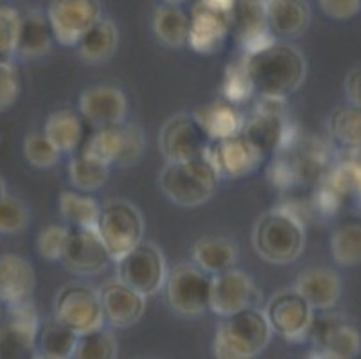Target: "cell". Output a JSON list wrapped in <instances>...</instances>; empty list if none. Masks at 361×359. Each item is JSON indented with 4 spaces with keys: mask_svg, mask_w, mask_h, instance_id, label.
Here are the masks:
<instances>
[{
    "mask_svg": "<svg viewBox=\"0 0 361 359\" xmlns=\"http://www.w3.org/2000/svg\"><path fill=\"white\" fill-rule=\"evenodd\" d=\"M195 114L207 130L211 140L234 137V135L241 133L245 128V118H243L241 111L228 101H214L211 104L200 107Z\"/></svg>",
    "mask_w": 361,
    "mask_h": 359,
    "instance_id": "30",
    "label": "cell"
},
{
    "mask_svg": "<svg viewBox=\"0 0 361 359\" xmlns=\"http://www.w3.org/2000/svg\"><path fill=\"white\" fill-rule=\"evenodd\" d=\"M238 259L239 248L231 237L203 236L192 246V262L212 276L235 268Z\"/></svg>",
    "mask_w": 361,
    "mask_h": 359,
    "instance_id": "27",
    "label": "cell"
},
{
    "mask_svg": "<svg viewBox=\"0 0 361 359\" xmlns=\"http://www.w3.org/2000/svg\"><path fill=\"white\" fill-rule=\"evenodd\" d=\"M187 0H164V4H171V6H182L185 4Z\"/></svg>",
    "mask_w": 361,
    "mask_h": 359,
    "instance_id": "48",
    "label": "cell"
},
{
    "mask_svg": "<svg viewBox=\"0 0 361 359\" xmlns=\"http://www.w3.org/2000/svg\"><path fill=\"white\" fill-rule=\"evenodd\" d=\"M0 304H2V302H0Z\"/></svg>",
    "mask_w": 361,
    "mask_h": 359,
    "instance_id": "52",
    "label": "cell"
},
{
    "mask_svg": "<svg viewBox=\"0 0 361 359\" xmlns=\"http://www.w3.org/2000/svg\"><path fill=\"white\" fill-rule=\"evenodd\" d=\"M29 221H31V214L20 197L6 194L0 200V233L13 236L24 232Z\"/></svg>",
    "mask_w": 361,
    "mask_h": 359,
    "instance_id": "39",
    "label": "cell"
},
{
    "mask_svg": "<svg viewBox=\"0 0 361 359\" xmlns=\"http://www.w3.org/2000/svg\"><path fill=\"white\" fill-rule=\"evenodd\" d=\"M221 90L228 103H243V101L250 99L255 94L252 81L246 75L243 59H238V61L226 67L225 75H223Z\"/></svg>",
    "mask_w": 361,
    "mask_h": 359,
    "instance_id": "41",
    "label": "cell"
},
{
    "mask_svg": "<svg viewBox=\"0 0 361 359\" xmlns=\"http://www.w3.org/2000/svg\"><path fill=\"white\" fill-rule=\"evenodd\" d=\"M211 142L195 111H182L169 117L159 133V150L166 162H185L205 157Z\"/></svg>",
    "mask_w": 361,
    "mask_h": 359,
    "instance_id": "10",
    "label": "cell"
},
{
    "mask_svg": "<svg viewBox=\"0 0 361 359\" xmlns=\"http://www.w3.org/2000/svg\"><path fill=\"white\" fill-rule=\"evenodd\" d=\"M198 2L205 8H211L219 13H232L235 4V0H198Z\"/></svg>",
    "mask_w": 361,
    "mask_h": 359,
    "instance_id": "46",
    "label": "cell"
},
{
    "mask_svg": "<svg viewBox=\"0 0 361 359\" xmlns=\"http://www.w3.org/2000/svg\"><path fill=\"white\" fill-rule=\"evenodd\" d=\"M139 359H151V358H139Z\"/></svg>",
    "mask_w": 361,
    "mask_h": 359,
    "instance_id": "51",
    "label": "cell"
},
{
    "mask_svg": "<svg viewBox=\"0 0 361 359\" xmlns=\"http://www.w3.org/2000/svg\"><path fill=\"white\" fill-rule=\"evenodd\" d=\"M80 334L60 324L56 318L45 322L38 332V354L49 359H72Z\"/></svg>",
    "mask_w": 361,
    "mask_h": 359,
    "instance_id": "35",
    "label": "cell"
},
{
    "mask_svg": "<svg viewBox=\"0 0 361 359\" xmlns=\"http://www.w3.org/2000/svg\"><path fill=\"white\" fill-rule=\"evenodd\" d=\"M221 176L207 157L185 162H166L159 174L160 190L178 207L195 209L214 196Z\"/></svg>",
    "mask_w": 361,
    "mask_h": 359,
    "instance_id": "4",
    "label": "cell"
},
{
    "mask_svg": "<svg viewBox=\"0 0 361 359\" xmlns=\"http://www.w3.org/2000/svg\"><path fill=\"white\" fill-rule=\"evenodd\" d=\"M54 35L49 24L47 13L42 9H29L22 15L16 54L22 59H38L52 51Z\"/></svg>",
    "mask_w": 361,
    "mask_h": 359,
    "instance_id": "26",
    "label": "cell"
},
{
    "mask_svg": "<svg viewBox=\"0 0 361 359\" xmlns=\"http://www.w3.org/2000/svg\"><path fill=\"white\" fill-rule=\"evenodd\" d=\"M119 47V29L111 18H103L97 22L75 45V52L81 61L87 65L106 63Z\"/></svg>",
    "mask_w": 361,
    "mask_h": 359,
    "instance_id": "29",
    "label": "cell"
},
{
    "mask_svg": "<svg viewBox=\"0 0 361 359\" xmlns=\"http://www.w3.org/2000/svg\"><path fill=\"white\" fill-rule=\"evenodd\" d=\"M85 153L106 166L128 167L140 160L146 150V137L135 124L97 128L81 146Z\"/></svg>",
    "mask_w": 361,
    "mask_h": 359,
    "instance_id": "8",
    "label": "cell"
},
{
    "mask_svg": "<svg viewBox=\"0 0 361 359\" xmlns=\"http://www.w3.org/2000/svg\"><path fill=\"white\" fill-rule=\"evenodd\" d=\"M110 262L114 261L96 230H71L67 248L61 255V264L65 269L78 276H94L103 273Z\"/></svg>",
    "mask_w": 361,
    "mask_h": 359,
    "instance_id": "15",
    "label": "cell"
},
{
    "mask_svg": "<svg viewBox=\"0 0 361 359\" xmlns=\"http://www.w3.org/2000/svg\"><path fill=\"white\" fill-rule=\"evenodd\" d=\"M116 275L144 296H153L166 286L169 268L162 250L153 241L144 239L123 259L116 261Z\"/></svg>",
    "mask_w": 361,
    "mask_h": 359,
    "instance_id": "9",
    "label": "cell"
},
{
    "mask_svg": "<svg viewBox=\"0 0 361 359\" xmlns=\"http://www.w3.org/2000/svg\"><path fill=\"white\" fill-rule=\"evenodd\" d=\"M96 232L116 262L144 241L146 223L142 212L131 202L110 200L101 207Z\"/></svg>",
    "mask_w": 361,
    "mask_h": 359,
    "instance_id": "6",
    "label": "cell"
},
{
    "mask_svg": "<svg viewBox=\"0 0 361 359\" xmlns=\"http://www.w3.org/2000/svg\"><path fill=\"white\" fill-rule=\"evenodd\" d=\"M264 315L274 334L281 336L282 340L298 343L310 338L314 309L295 288L281 289L271 295L264 308Z\"/></svg>",
    "mask_w": 361,
    "mask_h": 359,
    "instance_id": "11",
    "label": "cell"
},
{
    "mask_svg": "<svg viewBox=\"0 0 361 359\" xmlns=\"http://www.w3.org/2000/svg\"><path fill=\"white\" fill-rule=\"evenodd\" d=\"M343 94L347 103L361 108V65L350 68L343 79Z\"/></svg>",
    "mask_w": 361,
    "mask_h": 359,
    "instance_id": "45",
    "label": "cell"
},
{
    "mask_svg": "<svg viewBox=\"0 0 361 359\" xmlns=\"http://www.w3.org/2000/svg\"><path fill=\"white\" fill-rule=\"evenodd\" d=\"M333 261L341 268L361 264V223H341L333 230L329 239Z\"/></svg>",
    "mask_w": 361,
    "mask_h": 359,
    "instance_id": "36",
    "label": "cell"
},
{
    "mask_svg": "<svg viewBox=\"0 0 361 359\" xmlns=\"http://www.w3.org/2000/svg\"><path fill=\"white\" fill-rule=\"evenodd\" d=\"M104 322L116 329H130L139 324L146 312L147 296L124 284L119 279H110L99 286Z\"/></svg>",
    "mask_w": 361,
    "mask_h": 359,
    "instance_id": "16",
    "label": "cell"
},
{
    "mask_svg": "<svg viewBox=\"0 0 361 359\" xmlns=\"http://www.w3.org/2000/svg\"><path fill=\"white\" fill-rule=\"evenodd\" d=\"M322 13L333 20H350L361 11V0H318Z\"/></svg>",
    "mask_w": 361,
    "mask_h": 359,
    "instance_id": "44",
    "label": "cell"
},
{
    "mask_svg": "<svg viewBox=\"0 0 361 359\" xmlns=\"http://www.w3.org/2000/svg\"><path fill=\"white\" fill-rule=\"evenodd\" d=\"M187 45L198 54H214L225 44L232 28L231 13H219L196 2L191 9Z\"/></svg>",
    "mask_w": 361,
    "mask_h": 359,
    "instance_id": "20",
    "label": "cell"
},
{
    "mask_svg": "<svg viewBox=\"0 0 361 359\" xmlns=\"http://www.w3.org/2000/svg\"><path fill=\"white\" fill-rule=\"evenodd\" d=\"M63 221L72 229L96 230L101 216V207L96 197L81 190H63L58 200Z\"/></svg>",
    "mask_w": 361,
    "mask_h": 359,
    "instance_id": "33",
    "label": "cell"
},
{
    "mask_svg": "<svg viewBox=\"0 0 361 359\" xmlns=\"http://www.w3.org/2000/svg\"><path fill=\"white\" fill-rule=\"evenodd\" d=\"M205 157L221 178L246 176L257 169L266 158L243 131L234 137L212 140Z\"/></svg>",
    "mask_w": 361,
    "mask_h": 359,
    "instance_id": "14",
    "label": "cell"
},
{
    "mask_svg": "<svg viewBox=\"0 0 361 359\" xmlns=\"http://www.w3.org/2000/svg\"><path fill=\"white\" fill-rule=\"evenodd\" d=\"M271 336L264 309L250 305L223 318L216 329L212 354L216 359H255L270 345Z\"/></svg>",
    "mask_w": 361,
    "mask_h": 359,
    "instance_id": "3",
    "label": "cell"
},
{
    "mask_svg": "<svg viewBox=\"0 0 361 359\" xmlns=\"http://www.w3.org/2000/svg\"><path fill=\"white\" fill-rule=\"evenodd\" d=\"M212 279L195 262H178L169 269L164 293L169 309L182 318H198L211 311Z\"/></svg>",
    "mask_w": 361,
    "mask_h": 359,
    "instance_id": "5",
    "label": "cell"
},
{
    "mask_svg": "<svg viewBox=\"0 0 361 359\" xmlns=\"http://www.w3.org/2000/svg\"><path fill=\"white\" fill-rule=\"evenodd\" d=\"M24 157L36 169H51L60 162L61 153L45 137L44 131H32L24 140Z\"/></svg>",
    "mask_w": 361,
    "mask_h": 359,
    "instance_id": "38",
    "label": "cell"
},
{
    "mask_svg": "<svg viewBox=\"0 0 361 359\" xmlns=\"http://www.w3.org/2000/svg\"><path fill=\"white\" fill-rule=\"evenodd\" d=\"M71 230L67 223H52L40 230L36 239V248L45 261H61V255L71 237Z\"/></svg>",
    "mask_w": 361,
    "mask_h": 359,
    "instance_id": "40",
    "label": "cell"
},
{
    "mask_svg": "<svg viewBox=\"0 0 361 359\" xmlns=\"http://www.w3.org/2000/svg\"><path fill=\"white\" fill-rule=\"evenodd\" d=\"M241 59L255 94L264 99L284 101L306 81V58L286 39H275L259 51L243 54Z\"/></svg>",
    "mask_w": 361,
    "mask_h": 359,
    "instance_id": "1",
    "label": "cell"
},
{
    "mask_svg": "<svg viewBox=\"0 0 361 359\" xmlns=\"http://www.w3.org/2000/svg\"><path fill=\"white\" fill-rule=\"evenodd\" d=\"M31 359H49V358H45V355H42V354H38V352H36V354L32 355Z\"/></svg>",
    "mask_w": 361,
    "mask_h": 359,
    "instance_id": "50",
    "label": "cell"
},
{
    "mask_svg": "<svg viewBox=\"0 0 361 359\" xmlns=\"http://www.w3.org/2000/svg\"><path fill=\"white\" fill-rule=\"evenodd\" d=\"M257 298L259 295L254 279L243 269H226L212 279L211 312L221 318L255 305Z\"/></svg>",
    "mask_w": 361,
    "mask_h": 359,
    "instance_id": "17",
    "label": "cell"
},
{
    "mask_svg": "<svg viewBox=\"0 0 361 359\" xmlns=\"http://www.w3.org/2000/svg\"><path fill=\"white\" fill-rule=\"evenodd\" d=\"M68 182L75 190L81 193H94L101 189L106 183L108 174H110V166L99 162L83 150L75 151L72 154L71 162L67 166Z\"/></svg>",
    "mask_w": 361,
    "mask_h": 359,
    "instance_id": "34",
    "label": "cell"
},
{
    "mask_svg": "<svg viewBox=\"0 0 361 359\" xmlns=\"http://www.w3.org/2000/svg\"><path fill=\"white\" fill-rule=\"evenodd\" d=\"M295 289L314 311H331L341 298V279L329 268H307L298 273Z\"/></svg>",
    "mask_w": 361,
    "mask_h": 359,
    "instance_id": "23",
    "label": "cell"
},
{
    "mask_svg": "<svg viewBox=\"0 0 361 359\" xmlns=\"http://www.w3.org/2000/svg\"><path fill=\"white\" fill-rule=\"evenodd\" d=\"M252 246L262 261L284 266L295 262L306 248V229L288 209H270L252 229Z\"/></svg>",
    "mask_w": 361,
    "mask_h": 359,
    "instance_id": "2",
    "label": "cell"
},
{
    "mask_svg": "<svg viewBox=\"0 0 361 359\" xmlns=\"http://www.w3.org/2000/svg\"><path fill=\"white\" fill-rule=\"evenodd\" d=\"M22 15L11 6H0V58L13 59L18 44Z\"/></svg>",
    "mask_w": 361,
    "mask_h": 359,
    "instance_id": "42",
    "label": "cell"
},
{
    "mask_svg": "<svg viewBox=\"0 0 361 359\" xmlns=\"http://www.w3.org/2000/svg\"><path fill=\"white\" fill-rule=\"evenodd\" d=\"M191 16L180 6L160 4L153 13V32L160 44L169 49H180L189 39Z\"/></svg>",
    "mask_w": 361,
    "mask_h": 359,
    "instance_id": "32",
    "label": "cell"
},
{
    "mask_svg": "<svg viewBox=\"0 0 361 359\" xmlns=\"http://www.w3.org/2000/svg\"><path fill=\"white\" fill-rule=\"evenodd\" d=\"M264 101L270 107H259V110L248 121H245L243 133L250 138L266 157L281 150L282 144L286 142L288 123L281 111L275 110V104L282 103V99H264Z\"/></svg>",
    "mask_w": 361,
    "mask_h": 359,
    "instance_id": "21",
    "label": "cell"
},
{
    "mask_svg": "<svg viewBox=\"0 0 361 359\" xmlns=\"http://www.w3.org/2000/svg\"><path fill=\"white\" fill-rule=\"evenodd\" d=\"M36 272L31 262L16 253L0 255V302L9 305L31 300Z\"/></svg>",
    "mask_w": 361,
    "mask_h": 359,
    "instance_id": "22",
    "label": "cell"
},
{
    "mask_svg": "<svg viewBox=\"0 0 361 359\" xmlns=\"http://www.w3.org/2000/svg\"><path fill=\"white\" fill-rule=\"evenodd\" d=\"M80 114L96 128L119 126L126 123L128 99L119 87L96 85L80 95Z\"/></svg>",
    "mask_w": 361,
    "mask_h": 359,
    "instance_id": "18",
    "label": "cell"
},
{
    "mask_svg": "<svg viewBox=\"0 0 361 359\" xmlns=\"http://www.w3.org/2000/svg\"><path fill=\"white\" fill-rule=\"evenodd\" d=\"M54 318L75 334H87L104 327V312L99 289L87 282H68L54 298Z\"/></svg>",
    "mask_w": 361,
    "mask_h": 359,
    "instance_id": "7",
    "label": "cell"
},
{
    "mask_svg": "<svg viewBox=\"0 0 361 359\" xmlns=\"http://www.w3.org/2000/svg\"><path fill=\"white\" fill-rule=\"evenodd\" d=\"M231 16V31L245 54L259 51L277 39L268 28L264 0H235Z\"/></svg>",
    "mask_w": 361,
    "mask_h": 359,
    "instance_id": "19",
    "label": "cell"
},
{
    "mask_svg": "<svg viewBox=\"0 0 361 359\" xmlns=\"http://www.w3.org/2000/svg\"><path fill=\"white\" fill-rule=\"evenodd\" d=\"M270 32L277 39L302 36L311 25V8L306 0H264Z\"/></svg>",
    "mask_w": 361,
    "mask_h": 359,
    "instance_id": "24",
    "label": "cell"
},
{
    "mask_svg": "<svg viewBox=\"0 0 361 359\" xmlns=\"http://www.w3.org/2000/svg\"><path fill=\"white\" fill-rule=\"evenodd\" d=\"M310 338L324 359H354L361 352L360 331L336 312L314 318Z\"/></svg>",
    "mask_w": 361,
    "mask_h": 359,
    "instance_id": "13",
    "label": "cell"
},
{
    "mask_svg": "<svg viewBox=\"0 0 361 359\" xmlns=\"http://www.w3.org/2000/svg\"><path fill=\"white\" fill-rule=\"evenodd\" d=\"M47 18L56 42L63 47H75L103 18V4L101 0H51Z\"/></svg>",
    "mask_w": 361,
    "mask_h": 359,
    "instance_id": "12",
    "label": "cell"
},
{
    "mask_svg": "<svg viewBox=\"0 0 361 359\" xmlns=\"http://www.w3.org/2000/svg\"><path fill=\"white\" fill-rule=\"evenodd\" d=\"M20 72L13 59L0 58V114L8 111L20 97Z\"/></svg>",
    "mask_w": 361,
    "mask_h": 359,
    "instance_id": "43",
    "label": "cell"
},
{
    "mask_svg": "<svg viewBox=\"0 0 361 359\" xmlns=\"http://www.w3.org/2000/svg\"><path fill=\"white\" fill-rule=\"evenodd\" d=\"M44 133L61 154H74L87 140L83 115L68 108H61L49 115Z\"/></svg>",
    "mask_w": 361,
    "mask_h": 359,
    "instance_id": "28",
    "label": "cell"
},
{
    "mask_svg": "<svg viewBox=\"0 0 361 359\" xmlns=\"http://www.w3.org/2000/svg\"><path fill=\"white\" fill-rule=\"evenodd\" d=\"M306 359H324V358H322V355L320 354H317V352H311V354L310 355H307V358Z\"/></svg>",
    "mask_w": 361,
    "mask_h": 359,
    "instance_id": "49",
    "label": "cell"
},
{
    "mask_svg": "<svg viewBox=\"0 0 361 359\" xmlns=\"http://www.w3.org/2000/svg\"><path fill=\"white\" fill-rule=\"evenodd\" d=\"M119 345L110 331L104 327L81 334L78 338L72 359H117Z\"/></svg>",
    "mask_w": 361,
    "mask_h": 359,
    "instance_id": "37",
    "label": "cell"
},
{
    "mask_svg": "<svg viewBox=\"0 0 361 359\" xmlns=\"http://www.w3.org/2000/svg\"><path fill=\"white\" fill-rule=\"evenodd\" d=\"M40 316L31 300L9 305L8 320L0 331V347H8L11 352H25L35 347L40 332Z\"/></svg>",
    "mask_w": 361,
    "mask_h": 359,
    "instance_id": "25",
    "label": "cell"
},
{
    "mask_svg": "<svg viewBox=\"0 0 361 359\" xmlns=\"http://www.w3.org/2000/svg\"><path fill=\"white\" fill-rule=\"evenodd\" d=\"M327 133L340 150L347 153L361 151V108L345 103L334 108L327 118Z\"/></svg>",
    "mask_w": 361,
    "mask_h": 359,
    "instance_id": "31",
    "label": "cell"
},
{
    "mask_svg": "<svg viewBox=\"0 0 361 359\" xmlns=\"http://www.w3.org/2000/svg\"><path fill=\"white\" fill-rule=\"evenodd\" d=\"M8 194V187H6V182L4 178H2V174H0V200Z\"/></svg>",
    "mask_w": 361,
    "mask_h": 359,
    "instance_id": "47",
    "label": "cell"
}]
</instances>
